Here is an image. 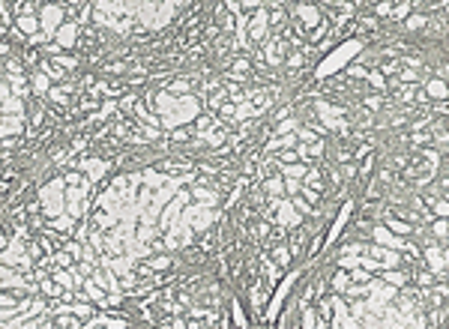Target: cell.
Masks as SVG:
<instances>
[{"label":"cell","mask_w":449,"mask_h":329,"mask_svg":"<svg viewBox=\"0 0 449 329\" xmlns=\"http://www.w3.org/2000/svg\"><path fill=\"white\" fill-rule=\"evenodd\" d=\"M374 240L381 243V246H386V248H398V251H405V248H407V243H405V240L392 237V233H389V230H384V227H377V230H374Z\"/></svg>","instance_id":"6da1fadb"},{"label":"cell","mask_w":449,"mask_h":329,"mask_svg":"<svg viewBox=\"0 0 449 329\" xmlns=\"http://www.w3.org/2000/svg\"><path fill=\"white\" fill-rule=\"evenodd\" d=\"M425 261H428V267H431L434 272H443V254H440L437 248H428V251H425Z\"/></svg>","instance_id":"7a4b0ae2"},{"label":"cell","mask_w":449,"mask_h":329,"mask_svg":"<svg viewBox=\"0 0 449 329\" xmlns=\"http://www.w3.org/2000/svg\"><path fill=\"white\" fill-rule=\"evenodd\" d=\"M347 285H350V275H347V269L342 267V269L333 275V288H336L339 293H344V290H347Z\"/></svg>","instance_id":"3957f363"},{"label":"cell","mask_w":449,"mask_h":329,"mask_svg":"<svg viewBox=\"0 0 449 329\" xmlns=\"http://www.w3.org/2000/svg\"><path fill=\"white\" fill-rule=\"evenodd\" d=\"M428 93H431V96H437V99H449V87L443 81H431L428 84Z\"/></svg>","instance_id":"277c9868"},{"label":"cell","mask_w":449,"mask_h":329,"mask_svg":"<svg viewBox=\"0 0 449 329\" xmlns=\"http://www.w3.org/2000/svg\"><path fill=\"white\" fill-rule=\"evenodd\" d=\"M428 206H431V213H434V216L449 219V204H446V201H431V198H428Z\"/></svg>","instance_id":"5b68a950"},{"label":"cell","mask_w":449,"mask_h":329,"mask_svg":"<svg viewBox=\"0 0 449 329\" xmlns=\"http://www.w3.org/2000/svg\"><path fill=\"white\" fill-rule=\"evenodd\" d=\"M281 222H285V225H299V216H294V206L291 204L281 206Z\"/></svg>","instance_id":"8992f818"},{"label":"cell","mask_w":449,"mask_h":329,"mask_svg":"<svg viewBox=\"0 0 449 329\" xmlns=\"http://www.w3.org/2000/svg\"><path fill=\"white\" fill-rule=\"evenodd\" d=\"M386 227H389V230H398V233H410V227H407L405 222H398V219H392V216H386Z\"/></svg>","instance_id":"52a82bcc"},{"label":"cell","mask_w":449,"mask_h":329,"mask_svg":"<svg viewBox=\"0 0 449 329\" xmlns=\"http://www.w3.org/2000/svg\"><path fill=\"white\" fill-rule=\"evenodd\" d=\"M281 174H285V177H297V180H302L309 171H305V164H297V168H281Z\"/></svg>","instance_id":"ba28073f"},{"label":"cell","mask_w":449,"mask_h":329,"mask_svg":"<svg viewBox=\"0 0 449 329\" xmlns=\"http://www.w3.org/2000/svg\"><path fill=\"white\" fill-rule=\"evenodd\" d=\"M384 278H386V281H392V285H405V281H407V275H405V272H392V269H389V272H384Z\"/></svg>","instance_id":"9c48e42d"},{"label":"cell","mask_w":449,"mask_h":329,"mask_svg":"<svg viewBox=\"0 0 449 329\" xmlns=\"http://www.w3.org/2000/svg\"><path fill=\"white\" fill-rule=\"evenodd\" d=\"M422 24H425V15H410V18H407V27H410V30H416V27H422Z\"/></svg>","instance_id":"30bf717a"},{"label":"cell","mask_w":449,"mask_h":329,"mask_svg":"<svg viewBox=\"0 0 449 329\" xmlns=\"http://www.w3.org/2000/svg\"><path fill=\"white\" fill-rule=\"evenodd\" d=\"M267 192H273V195H278V192H281V180H278V177L267 180Z\"/></svg>","instance_id":"8fae6325"},{"label":"cell","mask_w":449,"mask_h":329,"mask_svg":"<svg viewBox=\"0 0 449 329\" xmlns=\"http://www.w3.org/2000/svg\"><path fill=\"white\" fill-rule=\"evenodd\" d=\"M302 326H318V317L312 308H305V317H302Z\"/></svg>","instance_id":"7c38bea8"},{"label":"cell","mask_w":449,"mask_h":329,"mask_svg":"<svg viewBox=\"0 0 449 329\" xmlns=\"http://www.w3.org/2000/svg\"><path fill=\"white\" fill-rule=\"evenodd\" d=\"M416 281H419V285H425V288H428L431 281H434V275H431V272H416Z\"/></svg>","instance_id":"4fadbf2b"},{"label":"cell","mask_w":449,"mask_h":329,"mask_svg":"<svg viewBox=\"0 0 449 329\" xmlns=\"http://www.w3.org/2000/svg\"><path fill=\"white\" fill-rule=\"evenodd\" d=\"M434 233H437V237H446V233H449V225L440 219V222H434Z\"/></svg>","instance_id":"5bb4252c"},{"label":"cell","mask_w":449,"mask_h":329,"mask_svg":"<svg viewBox=\"0 0 449 329\" xmlns=\"http://www.w3.org/2000/svg\"><path fill=\"white\" fill-rule=\"evenodd\" d=\"M368 81H371L374 87H381V90H384V78H381V72H368Z\"/></svg>","instance_id":"9a60e30c"},{"label":"cell","mask_w":449,"mask_h":329,"mask_svg":"<svg viewBox=\"0 0 449 329\" xmlns=\"http://www.w3.org/2000/svg\"><path fill=\"white\" fill-rule=\"evenodd\" d=\"M384 105V99L381 96H371V99H365V108H381Z\"/></svg>","instance_id":"2e32d148"},{"label":"cell","mask_w":449,"mask_h":329,"mask_svg":"<svg viewBox=\"0 0 449 329\" xmlns=\"http://www.w3.org/2000/svg\"><path fill=\"white\" fill-rule=\"evenodd\" d=\"M299 159V153L297 150H288V153H281V162H297Z\"/></svg>","instance_id":"e0dca14e"},{"label":"cell","mask_w":449,"mask_h":329,"mask_svg":"<svg viewBox=\"0 0 449 329\" xmlns=\"http://www.w3.org/2000/svg\"><path fill=\"white\" fill-rule=\"evenodd\" d=\"M276 257L281 261V267H288V251L285 248H276Z\"/></svg>","instance_id":"ac0fdd59"},{"label":"cell","mask_w":449,"mask_h":329,"mask_svg":"<svg viewBox=\"0 0 449 329\" xmlns=\"http://www.w3.org/2000/svg\"><path fill=\"white\" fill-rule=\"evenodd\" d=\"M371 164H374V156H368V159L363 162V174H368V171H371Z\"/></svg>","instance_id":"d6986e66"},{"label":"cell","mask_w":449,"mask_h":329,"mask_svg":"<svg viewBox=\"0 0 449 329\" xmlns=\"http://www.w3.org/2000/svg\"><path fill=\"white\" fill-rule=\"evenodd\" d=\"M243 6L246 9H257V6H261V0H243Z\"/></svg>","instance_id":"ffe728a7"},{"label":"cell","mask_w":449,"mask_h":329,"mask_svg":"<svg viewBox=\"0 0 449 329\" xmlns=\"http://www.w3.org/2000/svg\"><path fill=\"white\" fill-rule=\"evenodd\" d=\"M54 261H57L60 267H69V257H66V254H57V257H54Z\"/></svg>","instance_id":"44dd1931"},{"label":"cell","mask_w":449,"mask_h":329,"mask_svg":"<svg viewBox=\"0 0 449 329\" xmlns=\"http://www.w3.org/2000/svg\"><path fill=\"white\" fill-rule=\"evenodd\" d=\"M66 3H72V6H78V3H84V0H66Z\"/></svg>","instance_id":"7402d4cb"}]
</instances>
